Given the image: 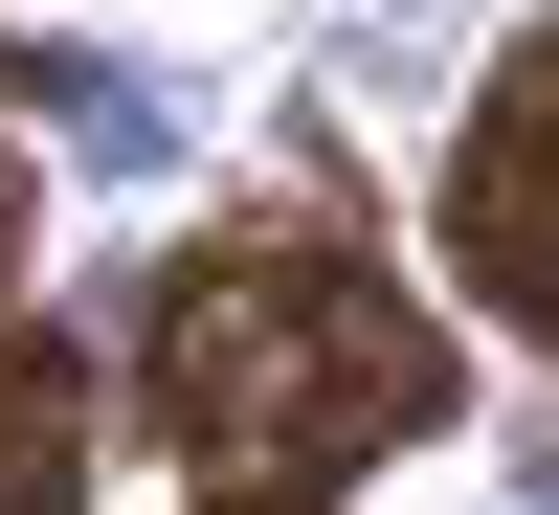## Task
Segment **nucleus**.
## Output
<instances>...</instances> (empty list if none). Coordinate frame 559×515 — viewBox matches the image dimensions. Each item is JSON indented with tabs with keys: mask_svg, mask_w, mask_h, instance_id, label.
Here are the masks:
<instances>
[{
	"mask_svg": "<svg viewBox=\"0 0 559 515\" xmlns=\"http://www.w3.org/2000/svg\"><path fill=\"white\" fill-rule=\"evenodd\" d=\"M68 493H90V359L0 337V515H68Z\"/></svg>",
	"mask_w": 559,
	"mask_h": 515,
	"instance_id": "obj_3",
	"label": "nucleus"
},
{
	"mask_svg": "<svg viewBox=\"0 0 559 515\" xmlns=\"http://www.w3.org/2000/svg\"><path fill=\"white\" fill-rule=\"evenodd\" d=\"M448 269L492 292V337L559 314V45L537 23L492 45V113H471V157H448Z\"/></svg>",
	"mask_w": 559,
	"mask_h": 515,
	"instance_id": "obj_2",
	"label": "nucleus"
},
{
	"mask_svg": "<svg viewBox=\"0 0 559 515\" xmlns=\"http://www.w3.org/2000/svg\"><path fill=\"white\" fill-rule=\"evenodd\" d=\"M448 382H471V359H448L336 224H224V247H179L157 314H134V403H157V448L224 515H313L336 471L426 448Z\"/></svg>",
	"mask_w": 559,
	"mask_h": 515,
	"instance_id": "obj_1",
	"label": "nucleus"
}]
</instances>
